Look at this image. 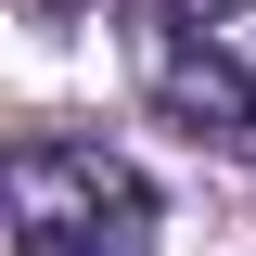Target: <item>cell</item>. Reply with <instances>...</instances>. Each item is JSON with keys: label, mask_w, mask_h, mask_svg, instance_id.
<instances>
[{"label": "cell", "mask_w": 256, "mask_h": 256, "mask_svg": "<svg viewBox=\"0 0 256 256\" xmlns=\"http://www.w3.org/2000/svg\"><path fill=\"white\" fill-rule=\"evenodd\" d=\"M154 180L102 141H13V256H154Z\"/></svg>", "instance_id": "6da1fadb"}, {"label": "cell", "mask_w": 256, "mask_h": 256, "mask_svg": "<svg viewBox=\"0 0 256 256\" xmlns=\"http://www.w3.org/2000/svg\"><path fill=\"white\" fill-rule=\"evenodd\" d=\"M128 77H141V102H154L180 141H205V154L256 166V64L230 52L205 13H166V0H128Z\"/></svg>", "instance_id": "7a4b0ae2"}, {"label": "cell", "mask_w": 256, "mask_h": 256, "mask_svg": "<svg viewBox=\"0 0 256 256\" xmlns=\"http://www.w3.org/2000/svg\"><path fill=\"white\" fill-rule=\"evenodd\" d=\"M166 13H205V26H218V13H244V0H166Z\"/></svg>", "instance_id": "3957f363"}]
</instances>
